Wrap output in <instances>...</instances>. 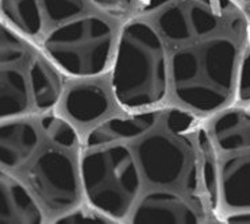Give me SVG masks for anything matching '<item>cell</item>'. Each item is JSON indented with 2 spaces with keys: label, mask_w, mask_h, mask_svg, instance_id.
<instances>
[{
  "label": "cell",
  "mask_w": 250,
  "mask_h": 224,
  "mask_svg": "<svg viewBox=\"0 0 250 224\" xmlns=\"http://www.w3.org/2000/svg\"><path fill=\"white\" fill-rule=\"evenodd\" d=\"M234 1L244 11V14L246 15V18H248V20H249L250 23V0H234Z\"/></svg>",
  "instance_id": "obj_11"
},
{
  "label": "cell",
  "mask_w": 250,
  "mask_h": 224,
  "mask_svg": "<svg viewBox=\"0 0 250 224\" xmlns=\"http://www.w3.org/2000/svg\"><path fill=\"white\" fill-rule=\"evenodd\" d=\"M0 170L33 192L49 224L87 201L82 135L57 109L0 118Z\"/></svg>",
  "instance_id": "obj_4"
},
{
  "label": "cell",
  "mask_w": 250,
  "mask_h": 224,
  "mask_svg": "<svg viewBox=\"0 0 250 224\" xmlns=\"http://www.w3.org/2000/svg\"><path fill=\"white\" fill-rule=\"evenodd\" d=\"M125 109L175 107L209 119L250 105V23L234 0H145L110 69Z\"/></svg>",
  "instance_id": "obj_2"
},
{
  "label": "cell",
  "mask_w": 250,
  "mask_h": 224,
  "mask_svg": "<svg viewBox=\"0 0 250 224\" xmlns=\"http://www.w3.org/2000/svg\"><path fill=\"white\" fill-rule=\"evenodd\" d=\"M88 222H93V223H103V224H115L114 220L107 216L103 211H100L99 208L92 205L91 203H83L80 205L73 208L72 211L65 213L64 216L56 222V224H77V223H88Z\"/></svg>",
  "instance_id": "obj_9"
},
{
  "label": "cell",
  "mask_w": 250,
  "mask_h": 224,
  "mask_svg": "<svg viewBox=\"0 0 250 224\" xmlns=\"http://www.w3.org/2000/svg\"><path fill=\"white\" fill-rule=\"evenodd\" d=\"M80 135L87 201L115 224L222 223L206 119L175 107L118 103Z\"/></svg>",
  "instance_id": "obj_1"
},
{
  "label": "cell",
  "mask_w": 250,
  "mask_h": 224,
  "mask_svg": "<svg viewBox=\"0 0 250 224\" xmlns=\"http://www.w3.org/2000/svg\"><path fill=\"white\" fill-rule=\"evenodd\" d=\"M223 223L250 224V211L231 213V215H229V216L223 219Z\"/></svg>",
  "instance_id": "obj_10"
},
{
  "label": "cell",
  "mask_w": 250,
  "mask_h": 224,
  "mask_svg": "<svg viewBox=\"0 0 250 224\" xmlns=\"http://www.w3.org/2000/svg\"><path fill=\"white\" fill-rule=\"evenodd\" d=\"M0 223L49 224L33 192L19 180L0 170Z\"/></svg>",
  "instance_id": "obj_8"
},
{
  "label": "cell",
  "mask_w": 250,
  "mask_h": 224,
  "mask_svg": "<svg viewBox=\"0 0 250 224\" xmlns=\"http://www.w3.org/2000/svg\"><path fill=\"white\" fill-rule=\"evenodd\" d=\"M0 118L59 108L69 77L34 42L0 26Z\"/></svg>",
  "instance_id": "obj_5"
},
{
  "label": "cell",
  "mask_w": 250,
  "mask_h": 224,
  "mask_svg": "<svg viewBox=\"0 0 250 224\" xmlns=\"http://www.w3.org/2000/svg\"><path fill=\"white\" fill-rule=\"evenodd\" d=\"M145 0H0V22L34 42L69 79L110 73L123 26Z\"/></svg>",
  "instance_id": "obj_3"
},
{
  "label": "cell",
  "mask_w": 250,
  "mask_h": 224,
  "mask_svg": "<svg viewBox=\"0 0 250 224\" xmlns=\"http://www.w3.org/2000/svg\"><path fill=\"white\" fill-rule=\"evenodd\" d=\"M218 166L219 212L250 211V107L235 105L206 119Z\"/></svg>",
  "instance_id": "obj_6"
},
{
  "label": "cell",
  "mask_w": 250,
  "mask_h": 224,
  "mask_svg": "<svg viewBox=\"0 0 250 224\" xmlns=\"http://www.w3.org/2000/svg\"><path fill=\"white\" fill-rule=\"evenodd\" d=\"M249 107H250V105H249Z\"/></svg>",
  "instance_id": "obj_12"
},
{
  "label": "cell",
  "mask_w": 250,
  "mask_h": 224,
  "mask_svg": "<svg viewBox=\"0 0 250 224\" xmlns=\"http://www.w3.org/2000/svg\"><path fill=\"white\" fill-rule=\"evenodd\" d=\"M117 104L110 75L107 73L89 79H69L57 111L80 132L108 114Z\"/></svg>",
  "instance_id": "obj_7"
}]
</instances>
